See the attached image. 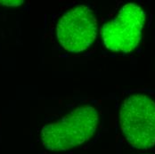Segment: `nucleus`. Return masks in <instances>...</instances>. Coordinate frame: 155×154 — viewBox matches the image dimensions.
Returning <instances> with one entry per match:
<instances>
[{
  "label": "nucleus",
  "mask_w": 155,
  "mask_h": 154,
  "mask_svg": "<svg viewBox=\"0 0 155 154\" xmlns=\"http://www.w3.org/2000/svg\"><path fill=\"white\" fill-rule=\"evenodd\" d=\"M99 120L93 106L78 107L62 119L42 127L40 136L45 148L63 152L79 146L93 136Z\"/></svg>",
  "instance_id": "nucleus-1"
},
{
  "label": "nucleus",
  "mask_w": 155,
  "mask_h": 154,
  "mask_svg": "<svg viewBox=\"0 0 155 154\" xmlns=\"http://www.w3.org/2000/svg\"><path fill=\"white\" fill-rule=\"evenodd\" d=\"M120 124L132 147L150 149L155 145V102L143 94L127 97L120 110Z\"/></svg>",
  "instance_id": "nucleus-2"
},
{
  "label": "nucleus",
  "mask_w": 155,
  "mask_h": 154,
  "mask_svg": "<svg viewBox=\"0 0 155 154\" xmlns=\"http://www.w3.org/2000/svg\"><path fill=\"white\" fill-rule=\"evenodd\" d=\"M145 17L144 11L137 4L124 5L114 18L103 25L104 46L116 53L132 52L139 45Z\"/></svg>",
  "instance_id": "nucleus-3"
},
{
  "label": "nucleus",
  "mask_w": 155,
  "mask_h": 154,
  "mask_svg": "<svg viewBox=\"0 0 155 154\" xmlns=\"http://www.w3.org/2000/svg\"><path fill=\"white\" fill-rule=\"evenodd\" d=\"M97 19L94 11L84 5H76L62 15L56 26V37L64 50L80 53L94 42Z\"/></svg>",
  "instance_id": "nucleus-4"
},
{
  "label": "nucleus",
  "mask_w": 155,
  "mask_h": 154,
  "mask_svg": "<svg viewBox=\"0 0 155 154\" xmlns=\"http://www.w3.org/2000/svg\"><path fill=\"white\" fill-rule=\"evenodd\" d=\"M1 5H5L7 6H18L21 5L23 1H0Z\"/></svg>",
  "instance_id": "nucleus-5"
}]
</instances>
